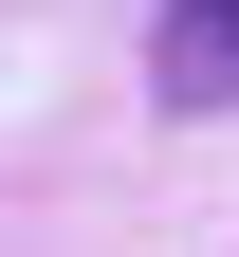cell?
<instances>
[{
  "label": "cell",
  "instance_id": "cell-1",
  "mask_svg": "<svg viewBox=\"0 0 239 257\" xmlns=\"http://www.w3.org/2000/svg\"><path fill=\"white\" fill-rule=\"evenodd\" d=\"M147 92L166 110H239V0H166L147 19Z\"/></svg>",
  "mask_w": 239,
  "mask_h": 257
}]
</instances>
